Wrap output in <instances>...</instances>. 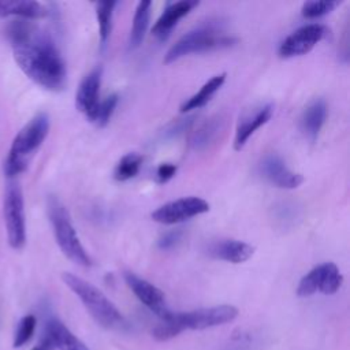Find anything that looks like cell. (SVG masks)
Returning a JSON list of instances; mask_svg holds the SVG:
<instances>
[{"instance_id":"4","label":"cell","mask_w":350,"mask_h":350,"mask_svg":"<svg viewBox=\"0 0 350 350\" xmlns=\"http://www.w3.org/2000/svg\"><path fill=\"white\" fill-rule=\"evenodd\" d=\"M49 133V116L40 112L33 116L15 135L7 160L4 163L5 175L12 179L23 172L31 156L41 146Z\"/></svg>"},{"instance_id":"18","label":"cell","mask_w":350,"mask_h":350,"mask_svg":"<svg viewBox=\"0 0 350 350\" xmlns=\"http://www.w3.org/2000/svg\"><path fill=\"white\" fill-rule=\"evenodd\" d=\"M49 14L48 8L30 0H0V16H18L19 19H41Z\"/></svg>"},{"instance_id":"25","label":"cell","mask_w":350,"mask_h":350,"mask_svg":"<svg viewBox=\"0 0 350 350\" xmlns=\"http://www.w3.org/2000/svg\"><path fill=\"white\" fill-rule=\"evenodd\" d=\"M342 1L338 0H313V1H305L301 8V14L304 18L314 19L324 16L329 12H332L336 7H339Z\"/></svg>"},{"instance_id":"1","label":"cell","mask_w":350,"mask_h":350,"mask_svg":"<svg viewBox=\"0 0 350 350\" xmlns=\"http://www.w3.org/2000/svg\"><path fill=\"white\" fill-rule=\"evenodd\" d=\"M5 34L16 64L33 82L51 92H60L66 88L64 59L45 30L26 19H16L8 25Z\"/></svg>"},{"instance_id":"9","label":"cell","mask_w":350,"mask_h":350,"mask_svg":"<svg viewBox=\"0 0 350 350\" xmlns=\"http://www.w3.org/2000/svg\"><path fill=\"white\" fill-rule=\"evenodd\" d=\"M209 204L200 197L189 196L170 201L152 212V219L161 224H178L194 216L206 213Z\"/></svg>"},{"instance_id":"28","label":"cell","mask_w":350,"mask_h":350,"mask_svg":"<svg viewBox=\"0 0 350 350\" xmlns=\"http://www.w3.org/2000/svg\"><path fill=\"white\" fill-rule=\"evenodd\" d=\"M180 238H182L180 230L168 231L160 237V239L157 241V246L160 250H171L172 247H175L179 243Z\"/></svg>"},{"instance_id":"24","label":"cell","mask_w":350,"mask_h":350,"mask_svg":"<svg viewBox=\"0 0 350 350\" xmlns=\"http://www.w3.org/2000/svg\"><path fill=\"white\" fill-rule=\"evenodd\" d=\"M144 157L138 153H127L124 154L116 164L113 170V178L119 182H126L131 178H134L142 164Z\"/></svg>"},{"instance_id":"22","label":"cell","mask_w":350,"mask_h":350,"mask_svg":"<svg viewBox=\"0 0 350 350\" xmlns=\"http://www.w3.org/2000/svg\"><path fill=\"white\" fill-rule=\"evenodd\" d=\"M150 8H152V1H139L137 4L134 19H133V27H131L130 37H129V49L130 51L137 49L144 41L145 33L149 26Z\"/></svg>"},{"instance_id":"20","label":"cell","mask_w":350,"mask_h":350,"mask_svg":"<svg viewBox=\"0 0 350 350\" xmlns=\"http://www.w3.org/2000/svg\"><path fill=\"white\" fill-rule=\"evenodd\" d=\"M226 120L220 115L212 116L211 119L205 120L191 135L190 145L196 150H204L209 148L212 144L216 142L219 135L224 130Z\"/></svg>"},{"instance_id":"15","label":"cell","mask_w":350,"mask_h":350,"mask_svg":"<svg viewBox=\"0 0 350 350\" xmlns=\"http://www.w3.org/2000/svg\"><path fill=\"white\" fill-rule=\"evenodd\" d=\"M205 253L215 260L241 264L247 261L253 256L254 247L238 239H220L208 243L205 247Z\"/></svg>"},{"instance_id":"17","label":"cell","mask_w":350,"mask_h":350,"mask_svg":"<svg viewBox=\"0 0 350 350\" xmlns=\"http://www.w3.org/2000/svg\"><path fill=\"white\" fill-rule=\"evenodd\" d=\"M327 119V104L321 98H316L304 109L301 115V130L310 139L316 141Z\"/></svg>"},{"instance_id":"26","label":"cell","mask_w":350,"mask_h":350,"mask_svg":"<svg viewBox=\"0 0 350 350\" xmlns=\"http://www.w3.org/2000/svg\"><path fill=\"white\" fill-rule=\"evenodd\" d=\"M36 325H37L36 316H33V314L23 316L19 320V323L15 328L12 347L18 349V347H22L23 345H26L31 339V336L34 334V329H36Z\"/></svg>"},{"instance_id":"3","label":"cell","mask_w":350,"mask_h":350,"mask_svg":"<svg viewBox=\"0 0 350 350\" xmlns=\"http://www.w3.org/2000/svg\"><path fill=\"white\" fill-rule=\"evenodd\" d=\"M62 279L100 325L108 329H120L126 325V320L115 304L96 286L70 272H63Z\"/></svg>"},{"instance_id":"27","label":"cell","mask_w":350,"mask_h":350,"mask_svg":"<svg viewBox=\"0 0 350 350\" xmlns=\"http://www.w3.org/2000/svg\"><path fill=\"white\" fill-rule=\"evenodd\" d=\"M118 103H119V96L116 93L109 94L103 101H100L98 108H97L96 115H94V119H93V123L98 127L107 126L109 119L112 118V115L115 112V108H116Z\"/></svg>"},{"instance_id":"11","label":"cell","mask_w":350,"mask_h":350,"mask_svg":"<svg viewBox=\"0 0 350 350\" xmlns=\"http://www.w3.org/2000/svg\"><path fill=\"white\" fill-rule=\"evenodd\" d=\"M124 282L130 287V290L134 293V295L156 316H159L161 320L167 319L171 314V309L167 305L164 293L157 288L150 282L139 278L138 275L126 271L123 273Z\"/></svg>"},{"instance_id":"19","label":"cell","mask_w":350,"mask_h":350,"mask_svg":"<svg viewBox=\"0 0 350 350\" xmlns=\"http://www.w3.org/2000/svg\"><path fill=\"white\" fill-rule=\"evenodd\" d=\"M52 339L55 349L59 350H89L86 345L79 340L62 321L49 319L45 324V331Z\"/></svg>"},{"instance_id":"14","label":"cell","mask_w":350,"mask_h":350,"mask_svg":"<svg viewBox=\"0 0 350 350\" xmlns=\"http://www.w3.org/2000/svg\"><path fill=\"white\" fill-rule=\"evenodd\" d=\"M260 172L269 183L279 189H297L304 182L301 174L291 171L284 160L273 153L267 154L261 160Z\"/></svg>"},{"instance_id":"29","label":"cell","mask_w":350,"mask_h":350,"mask_svg":"<svg viewBox=\"0 0 350 350\" xmlns=\"http://www.w3.org/2000/svg\"><path fill=\"white\" fill-rule=\"evenodd\" d=\"M178 167L172 163H163L156 170V179L159 183H165L176 174Z\"/></svg>"},{"instance_id":"12","label":"cell","mask_w":350,"mask_h":350,"mask_svg":"<svg viewBox=\"0 0 350 350\" xmlns=\"http://www.w3.org/2000/svg\"><path fill=\"white\" fill-rule=\"evenodd\" d=\"M273 105L271 103L261 104L258 107H253L252 109L245 111L237 123L235 137H234V149L241 150L249 138L262 127L272 116Z\"/></svg>"},{"instance_id":"10","label":"cell","mask_w":350,"mask_h":350,"mask_svg":"<svg viewBox=\"0 0 350 350\" xmlns=\"http://www.w3.org/2000/svg\"><path fill=\"white\" fill-rule=\"evenodd\" d=\"M327 34V27L320 23H310L305 25L290 36H287L280 46H279V56L282 59H290L295 56H302L310 52Z\"/></svg>"},{"instance_id":"30","label":"cell","mask_w":350,"mask_h":350,"mask_svg":"<svg viewBox=\"0 0 350 350\" xmlns=\"http://www.w3.org/2000/svg\"><path fill=\"white\" fill-rule=\"evenodd\" d=\"M31 350H55V345L46 332L42 334L40 342Z\"/></svg>"},{"instance_id":"23","label":"cell","mask_w":350,"mask_h":350,"mask_svg":"<svg viewBox=\"0 0 350 350\" xmlns=\"http://www.w3.org/2000/svg\"><path fill=\"white\" fill-rule=\"evenodd\" d=\"M118 5L116 1H100L96 3V18L98 23V36L100 42L103 46L107 45L111 31H112V19H113V10Z\"/></svg>"},{"instance_id":"2","label":"cell","mask_w":350,"mask_h":350,"mask_svg":"<svg viewBox=\"0 0 350 350\" xmlns=\"http://www.w3.org/2000/svg\"><path fill=\"white\" fill-rule=\"evenodd\" d=\"M238 316V309L232 305H217L201 308L190 312H171V314L157 324L152 335L163 342L170 340L186 329H205L223 325Z\"/></svg>"},{"instance_id":"7","label":"cell","mask_w":350,"mask_h":350,"mask_svg":"<svg viewBox=\"0 0 350 350\" xmlns=\"http://www.w3.org/2000/svg\"><path fill=\"white\" fill-rule=\"evenodd\" d=\"M4 221L7 228L8 243L14 250H21L26 243V220L25 202L21 185L10 180L4 193Z\"/></svg>"},{"instance_id":"6","label":"cell","mask_w":350,"mask_h":350,"mask_svg":"<svg viewBox=\"0 0 350 350\" xmlns=\"http://www.w3.org/2000/svg\"><path fill=\"white\" fill-rule=\"evenodd\" d=\"M46 212L56 243L63 254L78 265L92 267L93 260L81 243L77 230L71 221V216L63 202L57 197L49 196L46 201Z\"/></svg>"},{"instance_id":"13","label":"cell","mask_w":350,"mask_h":350,"mask_svg":"<svg viewBox=\"0 0 350 350\" xmlns=\"http://www.w3.org/2000/svg\"><path fill=\"white\" fill-rule=\"evenodd\" d=\"M103 68L96 67L81 81L77 94L75 105L90 122H93L96 111L100 104V86H101Z\"/></svg>"},{"instance_id":"21","label":"cell","mask_w":350,"mask_h":350,"mask_svg":"<svg viewBox=\"0 0 350 350\" xmlns=\"http://www.w3.org/2000/svg\"><path fill=\"white\" fill-rule=\"evenodd\" d=\"M226 82V72L217 74L215 77H212L211 79H208L197 93H194L190 98H187L182 107H180V112H189L193 109H198L204 105L208 104V101L212 98V96L223 86V83Z\"/></svg>"},{"instance_id":"8","label":"cell","mask_w":350,"mask_h":350,"mask_svg":"<svg viewBox=\"0 0 350 350\" xmlns=\"http://www.w3.org/2000/svg\"><path fill=\"white\" fill-rule=\"evenodd\" d=\"M343 282L339 268L334 262H323L312 268L298 283L297 294L299 297H309L317 291L331 295L335 294Z\"/></svg>"},{"instance_id":"16","label":"cell","mask_w":350,"mask_h":350,"mask_svg":"<svg viewBox=\"0 0 350 350\" xmlns=\"http://www.w3.org/2000/svg\"><path fill=\"white\" fill-rule=\"evenodd\" d=\"M200 3L196 0H182L175 3H168L159 19L156 21L152 33L159 40H167L171 34L172 29L176 26V23L186 16L193 8H196Z\"/></svg>"},{"instance_id":"5","label":"cell","mask_w":350,"mask_h":350,"mask_svg":"<svg viewBox=\"0 0 350 350\" xmlns=\"http://www.w3.org/2000/svg\"><path fill=\"white\" fill-rule=\"evenodd\" d=\"M237 42V38L226 34L224 29L217 22H205L186 34H183L165 53L164 63H174L193 53H204L209 51L230 48Z\"/></svg>"}]
</instances>
